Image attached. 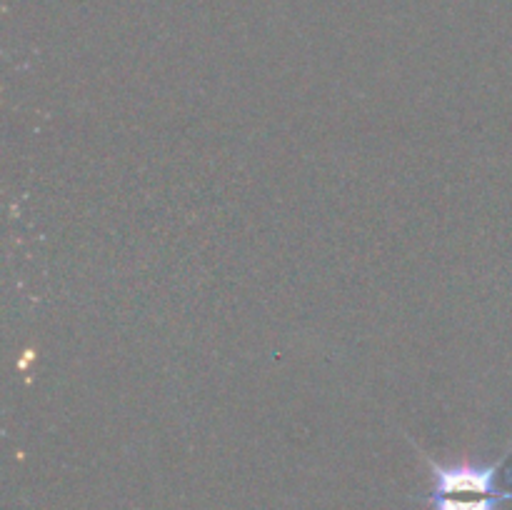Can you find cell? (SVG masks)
Returning <instances> with one entry per match:
<instances>
[{"mask_svg":"<svg viewBox=\"0 0 512 510\" xmlns=\"http://www.w3.org/2000/svg\"><path fill=\"white\" fill-rule=\"evenodd\" d=\"M415 453L428 463L430 468V493L428 495H468V498H485V495H503L510 490L500 488V470L505 460L512 455V443L500 458L490 463L480 460H458V463H440L433 455L425 453L418 443L410 440Z\"/></svg>","mask_w":512,"mask_h":510,"instance_id":"obj_1","label":"cell"},{"mask_svg":"<svg viewBox=\"0 0 512 510\" xmlns=\"http://www.w3.org/2000/svg\"><path fill=\"white\" fill-rule=\"evenodd\" d=\"M512 500V490L503 495H485V498H468V495H428L430 510H498L500 505Z\"/></svg>","mask_w":512,"mask_h":510,"instance_id":"obj_2","label":"cell"}]
</instances>
